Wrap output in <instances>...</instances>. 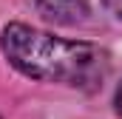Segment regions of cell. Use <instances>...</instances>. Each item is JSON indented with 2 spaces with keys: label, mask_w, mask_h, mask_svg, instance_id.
Masks as SVG:
<instances>
[{
  "label": "cell",
  "mask_w": 122,
  "mask_h": 119,
  "mask_svg": "<svg viewBox=\"0 0 122 119\" xmlns=\"http://www.w3.org/2000/svg\"><path fill=\"white\" fill-rule=\"evenodd\" d=\"M37 6L48 20H57V23H80L88 14L85 0H37Z\"/></svg>",
  "instance_id": "7a4b0ae2"
},
{
  "label": "cell",
  "mask_w": 122,
  "mask_h": 119,
  "mask_svg": "<svg viewBox=\"0 0 122 119\" xmlns=\"http://www.w3.org/2000/svg\"><path fill=\"white\" fill-rule=\"evenodd\" d=\"M117 111L122 114V85H119V91H117Z\"/></svg>",
  "instance_id": "277c9868"
},
{
  "label": "cell",
  "mask_w": 122,
  "mask_h": 119,
  "mask_svg": "<svg viewBox=\"0 0 122 119\" xmlns=\"http://www.w3.org/2000/svg\"><path fill=\"white\" fill-rule=\"evenodd\" d=\"M105 9H108L117 20H122V0H105Z\"/></svg>",
  "instance_id": "3957f363"
},
{
  "label": "cell",
  "mask_w": 122,
  "mask_h": 119,
  "mask_svg": "<svg viewBox=\"0 0 122 119\" xmlns=\"http://www.w3.org/2000/svg\"><path fill=\"white\" fill-rule=\"evenodd\" d=\"M0 48L6 60L31 79L94 91L108 77V54L82 40H62L48 31L11 23L3 29Z\"/></svg>",
  "instance_id": "6da1fadb"
}]
</instances>
